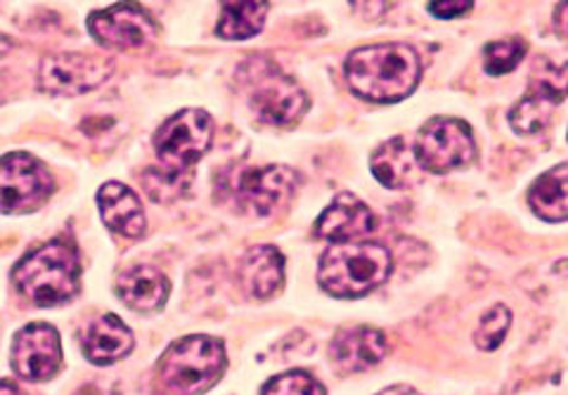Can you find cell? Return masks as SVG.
I'll return each instance as SVG.
<instances>
[{"instance_id":"1","label":"cell","mask_w":568,"mask_h":395,"mask_svg":"<svg viewBox=\"0 0 568 395\" xmlns=\"http://www.w3.org/2000/svg\"><path fill=\"white\" fill-rule=\"evenodd\" d=\"M344 69L351 91L372 102H400L415 91L422 79L419 55L403 43L355 50Z\"/></svg>"},{"instance_id":"2","label":"cell","mask_w":568,"mask_h":395,"mask_svg":"<svg viewBox=\"0 0 568 395\" xmlns=\"http://www.w3.org/2000/svg\"><path fill=\"white\" fill-rule=\"evenodd\" d=\"M213 140V121L204 110H183L162 123L154 133V150L159 166L152 169V183H148L150 194L159 190L187 188L192 166L209 152Z\"/></svg>"},{"instance_id":"3","label":"cell","mask_w":568,"mask_h":395,"mask_svg":"<svg viewBox=\"0 0 568 395\" xmlns=\"http://www.w3.org/2000/svg\"><path fill=\"white\" fill-rule=\"evenodd\" d=\"M394 259L379 242H336L320 259L317 282L334 298H358L382 286Z\"/></svg>"},{"instance_id":"4","label":"cell","mask_w":568,"mask_h":395,"mask_svg":"<svg viewBox=\"0 0 568 395\" xmlns=\"http://www.w3.org/2000/svg\"><path fill=\"white\" fill-rule=\"evenodd\" d=\"M81 265L74 246L48 242L31 251L12 271V282L36 305H58L79 292Z\"/></svg>"},{"instance_id":"5","label":"cell","mask_w":568,"mask_h":395,"mask_svg":"<svg viewBox=\"0 0 568 395\" xmlns=\"http://www.w3.org/2000/svg\"><path fill=\"white\" fill-rule=\"evenodd\" d=\"M227 357L221 338L194 334L166 348L156 376L171 395H200L221 379Z\"/></svg>"},{"instance_id":"6","label":"cell","mask_w":568,"mask_h":395,"mask_svg":"<svg viewBox=\"0 0 568 395\" xmlns=\"http://www.w3.org/2000/svg\"><path fill=\"white\" fill-rule=\"evenodd\" d=\"M240 81L254 114L273 125H292L308 110V98L292 77L256 58L240 69Z\"/></svg>"},{"instance_id":"7","label":"cell","mask_w":568,"mask_h":395,"mask_svg":"<svg viewBox=\"0 0 568 395\" xmlns=\"http://www.w3.org/2000/svg\"><path fill=\"white\" fill-rule=\"evenodd\" d=\"M298 181V173L290 166H246L227 171L221 192L242 213L271 215L292 200Z\"/></svg>"},{"instance_id":"8","label":"cell","mask_w":568,"mask_h":395,"mask_svg":"<svg viewBox=\"0 0 568 395\" xmlns=\"http://www.w3.org/2000/svg\"><path fill=\"white\" fill-rule=\"evenodd\" d=\"M413 150L422 171L450 173L469 164L476 145L471 129L465 121L453 117H436L422 125Z\"/></svg>"},{"instance_id":"9","label":"cell","mask_w":568,"mask_h":395,"mask_svg":"<svg viewBox=\"0 0 568 395\" xmlns=\"http://www.w3.org/2000/svg\"><path fill=\"white\" fill-rule=\"evenodd\" d=\"M55 190L50 171L27 152L0 159V213H31Z\"/></svg>"},{"instance_id":"10","label":"cell","mask_w":568,"mask_h":395,"mask_svg":"<svg viewBox=\"0 0 568 395\" xmlns=\"http://www.w3.org/2000/svg\"><path fill=\"white\" fill-rule=\"evenodd\" d=\"M114 74V64L88 52L48 55L39 67V88L48 95H81L95 91Z\"/></svg>"},{"instance_id":"11","label":"cell","mask_w":568,"mask_h":395,"mask_svg":"<svg viewBox=\"0 0 568 395\" xmlns=\"http://www.w3.org/2000/svg\"><path fill=\"white\" fill-rule=\"evenodd\" d=\"M10 365L24 382H48L62 365L60 334L50 325H29L12 341Z\"/></svg>"},{"instance_id":"12","label":"cell","mask_w":568,"mask_h":395,"mask_svg":"<svg viewBox=\"0 0 568 395\" xmlns=\"http://www.w3.org/2000/svg\"><path fill=\"white\" fill-rule=\"evenodd\" d=\"M93 39L114 50H129L150 43L156 36V24L140 6H114L88 17Z\"/></svg>"},{"instance_id":"13","label":"cell","mask_w":568,"mask_h":395,"mask_svg":"<svg viewBox=\"0 0 568 395\" xmlns=\"http://www.w3.org/2000/svg\"><path fill=\"white\" fill-rule=\"evenodd\" d=\"M377 227L375 213L358 196L344 192L325 209L315 223V235L329 242H351L369 235Z\"/></svg>"},{"instance_id":"14","label":"cell","mask_w":568,"mask_h":395,"mask_svg":"<svg viewBox=\"0 0 568 395\" xmlns=\"http://www.w3.org/2000/svg\"><path fill=\"white\" fill-rule=\"evenodd\" d=\"M329 353L344 372H363L384 361V355L388 353V341L382 330L358 325L336 334Z\"/></svg>"},{"instance_id":"15","label":"cell","mask_w":568,"mask_h":395,"mask_svg":"<svg viewBox=\"0 0 568 395\" xmlns=\"http://www.w3.org/2000/svg\"><path fill=\"white\" fill-rule=\"evenodd\" d=\"M369 166L377 181L390 190H407L422 181V166L405 138H394L379 145L369 159Z\"/></svg>"},{"instance_id":"16","label":"cell","mask_w":568,"mask_h":395,"mask_svg":"<svg viewBox=\"0 0 568 395\" xmlns=\"http://www.w3.org/2000/svg\"><path fill=\"white\" fill-rule=\"evenodd\" d=\"M98 206L104 225L123 237H140L145 232V211L138 194L123 183H104L98 192Z\"/></svg>"},{"instance_id":"17","label":"cell","mask_w":568,"mask_h":395,"mask_svg":"<svg viewBox=\"0 0 568 395\" xmlns=\"http://www.w3.org/2000/svg\"><path fill=\"white\" fill-rule=\"evenodd\" d=\"M240 282L248 296H275L284 282V259L280 251L268 244L248 249L240 263Z\"/></svg>"},{"instance_id":"18","label":"cell","mask_w":568,"mask_h":395,"mask_svg":"<svg viewBox=\"0 0 568 395\" xmlns=\"http://www.w3.org/2000/svg\"><path fill=\"white\" fill-rule=\"evenodd\" d=\"M133 332L123 325L121 317L110 313L91 322L83 338V353L88 361L104 367L126 357L133 351Z\"/></svg>"},{"instance_id":"19","label":"cell","mask_w":568,"mask_h":395,"mask_svg":"<svg viewBox=\"0 0 568 395\" xmlns=\"http://www.w3.org/2000/svg\"><path fill=\"white\" fill-rule=\"evenodd\" d=\"M116 292L121 301L133 311L150 313L162 308L169 298V280L152 265H135L123 273L116 282Z\"/></svg>"},{"instance_id":"20","label":"cell","mask_w":568,"mask_h":395,"mask_svg":"<svg viewBox=\"0 0 568 395\" xmlns=\"http://www.w3.org/2000/svg\"><path fill=\"white\" fill-rule=\"evenodd\" d=\"M528 204L547 223L568 221V164L542 173L528 192Z\"/></svg>"},{"instance_id":"21","label":"cell","mask_w":568,"mask_h":395,"mask_svg":"<svg viewBox=\"0 0 568 395\" xmlns=\"http://www.w3.org/2000/svg\"><path fill=\"white\" fill-rule=\"evenodd\" d=\"M265 14H268L265 3H225L221 8L219 36L227 41L252 39L263 29Z\"/></svg>"},{"instance_id":"22","label":"cell","mask_w":568,"mask_h":395,"mask_svg":"<svg viewBox=\"0 0 568 395\" xmlns=\"http://www.w3.org/2000/svg\"><path fill=\"white\" fill-rule=\"evenodd\" d=\"M528 95H536L549 104H559L568 98V62L538 60L532 67V77L528 83Z\"/></svg>"},{"instance_id":"23","label":"cell","mask_w":568,"mask_h":395,"mask_svg":"<svg viewBox=\"0 0 568 395\" xmlns=\"http://www.w3.org/2000/svg\"><path fill=\"white\" fill-rule=\"evenodd\" d=\"M552 114H555V104L526 93L517 104L511 107L509 123L511 129L521 135H536L547 129L549 121H552Z\"/></svg>"},{"instance_id":"24","label":"cell","mask_w":568,"mask_h":395,"mask_svg":"<svg viewBox=\"0 0 568 395\" xmlns=\"http://www.w3.org/2000/svg\"><path fill=\"white\" fill-rule=\"evenodd\" d=\"M524 55H526V43L521 39L493 41L484 50V67L490 77H503L517 69Z\"/></svg>"},{"instance_id":"25","label":"cell","mask_w":568,"mask_h":395,"mask_svg":"<svg viewBox=\"0 0 568 395\" xmlns=\"http://www.w3.org/2000/svg\"><path fill=\"white\" fill-rule=\"evenodd\" d=\"M509 325H511V313L507 305L503 303L493 305V308L481 317V322H478L476 334H474L476 346L481 351H495L505 341Z\"/></svg>"},{"instance_id":"26","label":"cell","mask_w":568,"mask_h":395,"mask_svg":"<svg viewBox=\"0 0 568 395\" xmlns=\"http://www.w3.org/2000/svg\"><path fill=\"white\" fill-rule=\"evenodd\" d=\"M261 395H327L325 386L313 374L292 369L284 372L263 386Z\"/></svg>"},{"instance_id":"27","label":"cell","mask_w":568,"mask_h":395,"mask_svg":"<svg viewBox=\"0 0 568 395\" xmlns=\"http://www.w3.org/2000/svg\"><path fill=\"white\" fill-rule=\"evenodd\" d=\"M474 6L465 0H446V3H429V12L440 20H455V17L467 14Z\"/></svg>"},{"instance_id":"28","label":"cell","mask_w":568,"mask_h":395,"mask_svg":"<svg viewBox=\"0 0 568 395\" xmlns=\"http://www.w3.org/2000/svg\"><path fill=\"white\" fill-rule=\"evenodd\" d=\"M557 29L561 31L564 39H568V3H561L557 8Z\"/></svg>"},{"instance_id":"29","label":"cell","mask_w":568,"mask_h":395,"mask_svg":"<svg viewBox=\"0 0 568 395\" xmlns=\"http://www.w3.org/2000/svg\"><path fill=\"white\" fill-rule=\"evenodd\" d=\"M377 395H422V393L410 388V386H390V388H386V391H382Z\"/></svg>"},{"instance_id":"30","label":"cell","mask_w":568,"mask_h":395,"mask_svg":"<svg viewBox=\"0 0 568 395\" xmlns=\"http://www.w3.org/2000/svg\"><path fill=\"white\" fill-rule=\"evenodd\" d=\"M0 395H27V393L12 382H0Z\"/></svg>"},{"instance_id":"31","label":"cell","mask_w":568,"mask_h":395,"mask_svg":"<svg viewBox=\"0 0 568 395\" xmlns=\"http://www.w3.org/2000/svg\"><path fill=\"white\" fill-rule=\"evenodd\" d=\"M10 48H12V41L8 39V36H6V33H0V58H3V55H8V52H10Z\"/></svg>"}]
</instances>
